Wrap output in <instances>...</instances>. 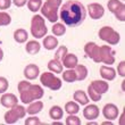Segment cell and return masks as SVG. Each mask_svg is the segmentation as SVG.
I'll return each instance as SVG.
<instances>
[{"label": "cell", "instance_id": "obj_25", "mask_svg": "<svg viewBox=\"0 0 125 125\" xmlns=\"http://www.w3.org/2000/svg\"><path fill=\"white\" fill-rule=\"evenodd\" d=\"M48 68H49L50 72L52 73H62V62L57 59H51L48 62Z\"/></svg>", "mask_w": 125, "mask_h": 125}, {"label": "cell", "instance_id": "obj_27", "mask_svg": "<svg viewBox=\"0 0 125 125\" xmlns=\"http://www.w3.org/2000/svg\"><path fill=\"white\" fill-rule=\"evenodd\" d=\"M65 112L69 115H75L80 112V106L75 101H68L65 105Z\"/></svg>", "mask_w": 125, "mask_h": 125}, {"label": "cell", "instance_id": "obj_33", "mask_svg": "<svg viewBox=\"0 0 125 125\" xmlns=\"http://www.w3.org/2000/svg\"><path fill=\"white\" fill-rule=\"evenodd\" d=\"M65 123L66 125H80L81 124V119L75 115H69L66 117Z\"/></svg>", "mask_w": 125, "mask_h": 125}, {"label": "cell", "instance_id": "obj_11", "mask_svg": "<svg viewBox=\"0 0 125 125\" xmlns=\"http://www.w3.org/2000/svg\"><path fill=\"white\" fill-rule=\"evenodd\" d=\"M102 115L108 121H114L118 117V108L114 104H107L102 109Z\"/></svg>", "mask_w": 125, "mask_h": 125}, {"label": "cell", "instance_id": "obj_37", "mask_svg": "<svg viewBox=\"0 0 125 125\" xmlns=\"http://www.w3.org/2000/svg\"><path fill=\"white\" fill-rule=\"evenodd\" d=\"M11 5V0H0V9L5 10L8 9Z\"/></svg>", "mask_w": 125, "mask_h": 125}, {"label": "cell", "instance_id": "obj_12", "mask_svg": "<svg viewBox=\"0 0 125 125\" xmlns=\"http://www.w3.org/2000/svg\"><path fill=\"white\" fill-rule=\"evenodd\" d=\"M0 104L6 108H11L18 104V99L13 93H3L2 97L0 98Z\"/></svg>", "mask_w": 125, "mask_h": 125}, {"label": "cell", "instance_id": "obj_10", "mask_svg": "<svg viewBox=\"0 0 125 125\" xmlns=\"http://www.w3.org/2000/svg\"><path fill=\"white\" fill-rule=\"evenodd\" d=\"M86 9H88V13H89L90 17L92 20H100L105 15V9H104V7L100 3L97 2L90 3V5H88Z\"/></svg>", "mask_w": 125, "mask_h": 125}, {"label": "cell", "instance_id": "obj_32", "mask_svg": "<svg viewBox=\"0 0 125 125\" xmlns=\"http://www.w3.org/2000/svg\"><path fill=\"white\" fill-rule=\"evenodd\" d=\"M67 47L65 46H60L58 49H57L56 53H55V59L59 60V62H62V59H64V57L67 55Z\"/></svg>", "mask_w": 125, "mask_h": 125}, {"label": "cell", "instance_id": "obj_17", "mask_svg": "<svg viewBox=\"0 0 125 125\" xmlns=\"http://www.w3.org/2000/svg\"><path fill=\"white\" fill-rule=\"evenodd\" d=\"M62 64L65 66L66 68H74V67L79 64V59H77V57H76L74 53H67V55L64 57Z\"/></svg>", "mask_w": 125, "mask_h": 125}, {"label": "cell", "instance_id": "obj_14", "mask_svg": "<svg viewBox=\"0 0 125 125\" xmlns=\"http://www.w3.org/2000/svg\"><path fill=\"white\" fill-rule=\"evenodd\" d=\"M40 74V69L35 64H29L24 68V76L27 80H35Z\"/></svg>", "mask_w": 125, "mask_h": 125}, {"label": "cell", "instance_id": "obj_39", "mask_svg": "<svg viewBox=\"0 0 125 125\" xmlns=\"http://www.w3.org/2000/svg\"><path fill=\"white\" fill-rule=\"evenodd\" d=\"M13 2L16 7H23L26 5L27 0H13Z\"/></svg>", "mask_w": 125, "mask_h": 125}, {"label": "cell", "instance_id": "obj_20", "mask_svg": "<svg viewBox=\"0 0 125 125\" xmlns=\"http://www.w3.org/2000/svg\"><path fill=\"white\" fill-rule=\"evenodd\" d=\"M40 49H41V44L38 41H34V40L29 41L26 43V47H25V50L29 55H36L40 51Z\"/></svg>", "mask_w": 125, "mask_h": 125}, {"label": "cell", "instance_id": "obj_26", "mask_svg": "<svg viewBox=\"0 0 125 125\" xmlns=\"http://www.w3.org/2000/svg\"><path fill=\"white\" fill-rule=\"evenodd\" d=\"M74 100H75L77 104L80 105H88L89 102V99H88V95L84 91H81V90H77L74 93Z\"/></svg>", "mask_w": 125, "mask_h": 125}, {"label": "cell", "instance_id": "obj_30", "mask_svg": "<svg viewBox=\"0 0 125 125\" xmlns=\"http://www.w3.org/2000/svg\"><path fill=\"white\" fill-rule=\"evenodd\" d=\"M52 33L55 34V36H62L66 33V27L64 24L62 23H56L51 29Z\"/></svg>", "mask_w": 125, "mask_h": 125}, {"label": "cell", "instance_id": "obj_41", "mask_svg": "<svg viewBox=\"0 0 125 125\" xmlns=\"http://www.w3.org/2000/svg\"><path fill=\"white\" fill-rule=\"evenodd\" d=\"M123 118H124V114H122V116H121V124H123V123H124Z\"/></svg>", "mask_w": 125, "mask_h": 125}, {"label": "cell", "instance_id": "obj_38", "mask_svg": "<svg viewBox=\"0 0 125 125\" xmlns=\"http://www.w3.org/2000/svg\"><path fill=\"white\" fill-rule=\"evenodd\" d=\"M117 72H118L119 76H125V62H121L118 64V67H117Z\"/></svg>", "mask_w": 125, "mask_h": 125}, {"label": "cell", "instance_id": "obj_23", "mask_svg": "<svg viewBox=\"0 0 125 125\" xmlns=\"http://www.w3.org/2000/svg\"><path fill=\"white\" fill-rule=\"evenodd\" d=\"M49 116H50V118H52L53 121L62 119V116H64V110H62V107H59V106H52L49 110Z\"/></svg>", "mask_w": 125, "mask_h": 125}, {"label": "cell", "instance_id": "obj_6", "mask_svg": "<svg viewBox=\"0 0 125 125\" xmlns=\"http://www.w3.org/2000/svg\"><path fill=\"white\" fill-rule=\"evenodd\" d=\"M99 38L105 41V42L109 43L110 46H115L121 40V35L118 32H116L113 27L110 26H104L99 30Z\"/></svg>", "mask_w": 125, "mask_h": 125}, {"label": "cell", "instance_id": "obj_21", "mask_svg": "<svg viewBox=\"0 0 125 125\" xmlns=\"http://www.w3.org/2000/svg\"><path fill=\"white\" fill-rule=\"evenodd\" d=\"M27 38H29V34L24 29H18L14 32V40L16 41L17 43H24L27 41Z\"/></svg>", "mask_w": 125, "mask_h": 125}, {"label": "cell", "instance_id": "obj_24", "mask_svg": "<svg viewBox=\"0 0 125 125\" xmlns=\"http://www.w3.org/2000/svg\"><path fill=\"white\" fill-rule=\"evenodd\" d=\"M98 48H99V46H97V43L88 42L85 46H84V51H85L86 56L89 57V58L93 59V57L95 56V53L98 51Z\"/></svg>", "mask_w": 125, "mask_h": 125}, {"label": "cell", "instance_id": "obj_4", "mask_svg": "<svg viewBox=\"0 0 125 125\" xmlns=\"http://www.w3.org/2000/svg\"><path fill=\"white\" fill-rule=\"evenodd\" d=\"M31 33L36 39H41L46 36L48 29L44 23V18L41 15H34L31 20Z\"/></svg>", "mask_w": 125, "mask_h": 125}, {"label": "cell", "instance_id": "obj_18", "mask_svg": "<svg viewBox=\"0 0 125 125\" xmlns=\"http://www.w3.org/2000/svg\"><path fill=\"white\" fill-rule=\"evenodd\" d=\"M42 109H43V102L40 101V100H36V101L31 102L30 106H29L26 109V113L30 114V115H36V114H39Z\"/></svg>", "mask_w": 125, "mask_h": 125}, {"label": "cell", "instance_id": "obj_36", "mask_svg": "<svg viewBox=\"0 0 125 125\" xmlns=\"http://www.w3.org/2000/svg\"><path fill=\"white\" fill-rule=\"evenodd\" d=\"M41 124H42L41 121L38 117H34V116L25 119V125H41Z\"/></svg>", "mask_w": 125, "mask_h": 125}, {"label": "cell", "instance_id": "obj_1", "mask_svg": "<svg viewBox=\"0 0 125 125\" xmlns=\"http://www.w3.org/2000/svg\"><path fill=\"white\" fill-rule=\"evenodd\" d=\"M86 17V9L79 0H68L62 6L60 20L68 26H79Z\"/></svg>", "mask_w": 125, "mask_h": 125}, {"label": "cell", "instance_id": "obj_16", "mask_svg": "<svg viewBox=\"0 0 125 125\" xmlns=\"http://www.w3.org/2000/svg\"><path fill=\"white\" fill-rule=\"evenodd\" d=\"M90 85L92 86V89L95 92L101 95L107 92L109 89V84L107 82H105V81H93V82H91Z\"/></svg>", "mask_w": 125, "mask_h": 125}, {"label": "cell", "instance_id": "obj_13", "mask_svg": "<svg viewBox=\"0 0 125 125\" xmlns=\"http://www.w3.org/2000/svg\"><path fill=\"white\" fill-rule=\"evenodd\" d=\"M99 113H100V110H99L98 106L95 105H88L83 109V116L88 121H93V119L98 118Z\"/></svg>", "mask_w": 125, "mask_h": 125}, {"label": "cell", "instance_id": "obj_8", "mask_svg": "<svg viewBox=\"0 0 125 125\" xmlns=\"http://www.w3.org/2000/svg\"><path fill=\"white\" fill-rule=\"evenodd\" d=\"M40 82L46 88H49L52 91H57L62 88V81L59 77H57L50 72H44L40 76Z\"/></svg>", "mask_w": 125, "mask_h": 125}, {"label": "cell", "instance_id": "obj_2", "mask_svg": "<svg viewBox=\"0 0 125 125\" xmlns=\"http://www.w3.org/2000/svg\"><path fill=\"white\" fill-rule=\"evenodd\" d=\"M17 88H18L21 100L23 104H31L32 101L40 100L44 94L41 86L38 84H32L27 81H21Z\"/></svg>", "mask_w": 125, "mask_h": 125}, {"label": "cell", "instance_id": "obj_28", "mask_svg": "<svg viewBox=\"0 0 125 125\" xmlns=\"http://www.w3.org/2000/svg\"><path fill=\"white\" fill-rule=\"evenodd\" d=\"M62 80L67 83H73L76 81V73L74 68H68L62 73Z\"/></svg>", "mask_w": 125, "mask_h": 125}, {"label": "cell", "instance_id": "obj_40", "mask_svg": "<svg viewBox=\"0 0 125 125\" xmlns=\"http://www.w3.org/2000/svg\"><path fill=\"white\" fill-rule=\"evenodd\" d=\"M2 58H3V51H2V49L0 48V62L2 60Z\"/></svg>", "mask_w": 125, "mask_h": 125}, {"label": "cell", "instance_id": "obj_9", "mask_svg": "<svg viewBox=\"0 0 125 125\" xmlns=\"http://www.w3.org/2000/svg\"><path fill=\"white\" fill-rule=\"evenodd\" d=\"M108 9L112 11L115 17L121 22L125 21V5L121 0H109L108 1Z\"/></svg>", "mask_w": 125, "mask_h": 125}, {"label": "cell", "instance_id": "obj_15", "mask_svg": "<svg viewBox=\"0 0 125 125\" xmlns=\"http://www.w3.org/2000/svg\"><path fill=\"white\" fill-rule=\"evenodd\" d=\"M100 75L106 81H113L116 77V71L109 66H101L100 67Z\"/></svg>", "mask_w": 125, "mask_h": 125}, {"label": "cell", "instance_id": "obj_29", "mask_svg": "<svg viewBox=\"0 0 125 125\" xmlns=\"http://www.w3.org/2000/svg\"><path fill=\"white\" fill-rule=\"evenodd\" d=\"M41 6H42V0H29L27 1V8L33 13H36L38 10L41 9Z\"/></svg>", "mask_w": 125, "mask_h": 125}, {"label": "cell", "instance_id": "obj_35", "mask_svg": "<svg viewBox=\"0 0 125 125\" xmlns=\"http://www.w3.org/2000/svg\"><path fill=\"white\" fill-rule=\"evenodd\" d=\"M8 86H9V83H8L7 79L3 76H0V93L6 92L8 90Z\"/></svg>", "mask_w": 125, "mask_h": 125}, {"label": "cell", "instance_id": "obj_5", "mask_svg": "<svg viewBox=\"0 0 125 125\" xmlns=\"http://www.w3.org/2000/svg\"><path fill=\"white\" fill-rule=\"evenodd\" d=\"M115 51L109 46H101L98 48V51L93 57V62H104L112 65L115 62Z\"/></svg>", "mask_w": 125, "mask_h": 125}, {"label": "cell", "instance_id": "obj_19", "mask_svg": "<svg viewBox=\"0 0 125 125\" xmlns=\"http://www.w3.org/2000/svg\"><path fill=\"white\" fill-rule=\"evenodd\" d=\"M58 46V39L53 35H47L43 39V47L47 50H53Z\"/></svg>", "mask_w": 125, "mask_h": 125}, {"label": "cell", "instance_id": "obj_22", "mask_svg": "<svg viewBox=\"0 0 125 125\" xmlns=\"http://www.w3.org/2000/svg\"><path fill=\"white\" fill-rule=\"evenodd\" d=\"M74 71L76 73V81H83V80L86 79L88 76V68H86L84 65H77L74 67Z\"/></svg>", "mask_w": 125, "mask_h": 125}, {"label": "cell", "instance_id": "obj_7", "mask_svg": "<svg viewBox=\"0 0 125 125\" xmlns=\"http://www.w3.org/2000/svg\"><path fill=\"white\" fill-rule=\"evenodd\" d=\"M26 115V109L24 108L23 106H14L9 110L5 114V122L7 124H15L17 121H20L21 118H24Z\"/></svg>", "mask_w": 125, "mask_h": 125}, {"label": "cell", "instance_id": "obj_3", "mask_svg": "<svg viewBox=\"0 0 125 125\" xmlns=\"http://www.w3.org/2000/svg\"><path fill=\"white\" fill-rule=\"evenodd\" d=\"M62 0H47L46 3L41 6V14L51 23L58 21V8L62 5Z\"/></svg>", "mask_w": 125, "mask_h": 125}, {"label": "cell", "instance_id": "obj_34", "mask_svg": "<svg viewBox=\"0 0 125 125\" xmlns=\"http://www.w3.org/2000/svg\"><path fill=\"white\" fill-rule=\"evenodd\" d=\"M88 94H89V97L93 101H100V100H101V94H99V93L95 92L91 85L88 86Z\"/></svg>", "mask_w": 125, "mask_h": 125}, {"label": "cell", "instance_id": "obj_31", "mask_svg": "<svg viewBox=\"0 0 125 125\" xmlns=\"http://www.w3.org/2000/svg\"><path fill=\"white\" fill-rule=\"evenodd\" d=\"M11 23V17L6 11H0V26H7Z\"/></svg>", "mask_w": 125, "mask_h": 125}]
</instances>
